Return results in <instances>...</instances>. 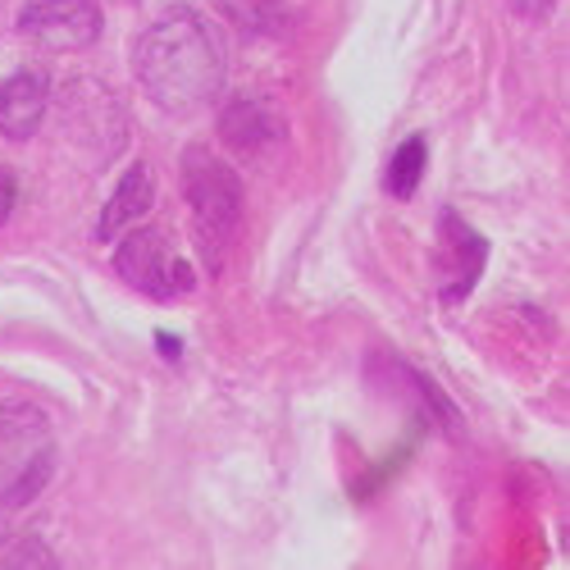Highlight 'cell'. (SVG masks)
Wrapping results in <instances>:
<instances>
[{
	"mask_svg": "<svg viewBox=\"0 0 570 570\" xmlns=\"http://www.w3.org/2000/svg\"><path fill=\"white\" fill-rule=\"evenodd\" d=\"M6 539H10V525H6V515H0V548H6Z\"/></svg>",
	"mask_w": 570,
	"mask_h": 570,
	"instance_id": "obj_16",
	"label": "cell"
},
{
	"mask_svg": "<svg viewBox=\"0 0 570 570\" xmlns=\"http://www.w3.org/2000/svg\"><path fill=\"white\" fill-rule=\"evenodd\" d=\"M215 10L252 37L283 41V37L297 32V6L293 0H215Z\"/></svg>",
	"mask_w": 570,
	"mask_h": 570,
	"instance_id": "obj_9",
	"label": "cell"
},
{
	"mask_svg": "<svg viewBox=\"0 0 570 570\" xmlns=\"http://www.w3.org/2000/svg\"><path fill=\"white\" fill-rule=\"evenodd\" d=\"M0 552H6V566H37V570H51L56 566V557H51V548H46L41 539H6V548H0Z\"/></svg>",
	"mask_w": 570,
	"mask_h": 570,
	"instance_id": "obj_12",
	"label": "cell"
},
{
	"mask_svg": "<svg viewBox=\"0 0 570 570\" xmlns=\"http://www.w3.org/2000/svg\"><path fill=\"white\" fill-rule=\"evenodd\" d=\"M156 206V183H151V169L147 165H132V169H124V178H119V187L110 193V202H106V210H101V224H97V233L106 237H119L124 228H132L141 215H147Z\"/></svg>",
	"mask_w": 570,
	"mask_h": 570,
	"instance_id": "obj_8",
	"label": "cell"
},
{
	"mask_svg": "<svg viewBox=\"0 0 570 570\" xmlns=\"http://www.w3.org/2000/svg\"><path fill=\"white\" fill-rule=\"evenodd\" d=\"M14 202H19V183H14V174L0 169V224L14 215Z\"/></svg>",
	"mask_w": 570,
	"mask_h": 570,
	"instance_id": "obj_13",
	"label": "cell"
},
{
	"mask_svg": "<svg viewBox=\"0 0 570 570\" xmlns=\"http://www.w3.org/2000/svg\"><path fill=\"white\" fill-rule=\"evenodd\" d=\"M219 137L228 151L247 156V160H265L269 151L283 147V119L261 101H233L219 115Z\"/></svg>",
	"mask_w": 570,
	"mask_h": 570,
	"instance_id": "obj_7",
	"label": "cell"
},
{
	"mask_svg": "<svg viewBox=\"0 0 570 570\" xmlns=\"http://www.w3.org/2000/svg\"><path fill=\"white\" fill-rule=\"evenodd\" d=\"M511 6H515V14L543 19V14H552V6H557V0H511Z\"/></svg>",
	"mask_w": 570,
	"mask_h": 570,
	"instance_id": "obj_14",
	"label": "cell"
},
{
	"mask_svg": "<svg viewBox=\"0 0 570 570\" xmlns=\"http://www.w3.org/2000/svg\"><path fill=\"white\" fill-rule=\"evenodd\" d=\"M183 193L197 215V247L210 274L224 269V256L243 228V183L237 174L206 147L183 151Z\"/></svg>",
	"mask_w": 570,
	"mask_h": 570,
	"instance_id": "obj_2",
	"label": "cell"
},
{
	"mask_svg": "<svg viewBox=\"0 0 570 570\" xmlns=\"http://www.w3.org/2000/svg\"><path fill=\"white\" fill-rule=\"evenodd\" d=\"M132 69L151 106L169 115H197L224 91L228 51L206 14H197L193 6H169L137 37Z\"/></svg>",
	"mask_w": 570,
	"mask_h": 570,
	"instance_id": "obj_1",
	"label": "cell"
},
{
	"mask_svg": "<svg viewBox=\"0 0 570 570\" xmlns=\"http://www.w3.org/2000/svg\"><path fill=\"white\" fill-rule=\"evenodd\" d=\"M56 474V443L41 406L6 402L0 406V507H28Z\"/></svg>",
	"mask_w": 570,
	"mask_h": 570,
	"instance_id": "obj_3",
	"label": "cell"
},
{
	"mask_svg": "<svg viewBox=\"0 0 570 570\" xmlns=\"http://www.w3.org/2000/svg\"><path fill=\"white\" fill-rule=\"evenodd\" d=\"M424 165H430V141H424V137H406L402 147L393 151L384 183H389V193H393L397 202L415 197V187H420V178H424Z\"/></svg>",
	"mask_w": 570,
	"mask_h": 570,
	"instance_id": "obj_11",
	"label": "cell"
},
{
	"mask_svg": "<svg viewBox=\"0 0 570 570\" xmlns=\"http://www.w3.org/2000/svg\"><path fill=\"white\" fill-rule=\"evenodd\" d=\"M46 110H51V78L46 73L23 69L0 82V137L10 141L37 137V128L46 124Z\"/></svg>",
	"mask_w": 570,
	"mask_h": 570,
	"instance_id": "obj_6",
	"label": "cell"
},
{
	"mask_svg": "<svg viewBox=\"0 0 570 570\" xmlns=\"http://www.w3.org/2000/svg\"><path fill=\"white\" fill-rule=\"evenodd\" d=\"M443 228L452 233V243L461 247V256H456V265H461V274L443 288V302H461L470 288H474V278H480V269H484V261H489V243L480 233H474L461 215H443Z\"/></svg>",
	"mask_w": 570,
	"mask_h": 570,
	"instance_id": "obj_10",
	"label": "cell"
},
{
	"mask_svg": "<svg viewBox=\"0 0 570 570\" xmlns=\"http://www.w3.org/2000/svg\"><path fill=\"white\" fill-rule=\"evenodd\" d=\"M115 274L128 288L147 293L156 302H174L197 288V269L183 261V252L174 247V237L165 228H132L115 252Z\"/></svg>",
	"mask_w": 570,
	"mask_h": 570,
	"instance_id": "obj_4",
	"label": "cell"
},
{
	"mask_svg": "<svg viewBox=\"0 0 570 570\" xmlns=\"http://www.w3.org/2000/svg\"><path fill=\"white\" fill-rule=\"evenodd\" d=\"M160 352H165V356H178V343H174V334H160Z\"/></svg>",
	"mask_w": 570,
	"mask_h": 570,
	"instance_id": "obj_15",
	"label": "cell"
},
{
	"mask_svg": "<svg viewBox=\"0 0 570 570\" xmlns=\"http://www.w3.org/2000/svg\"><path fill=\"white\" fill-rule=\"evenodd\" d=\"M19 32L46 51H82L101 37V6L97 0H28Z\"/></svg>",
	"mask_w": 570,
	"mask_h": 570,
	"instance_id": "obj_5",
	"label": "cell"
}]
</instances>
